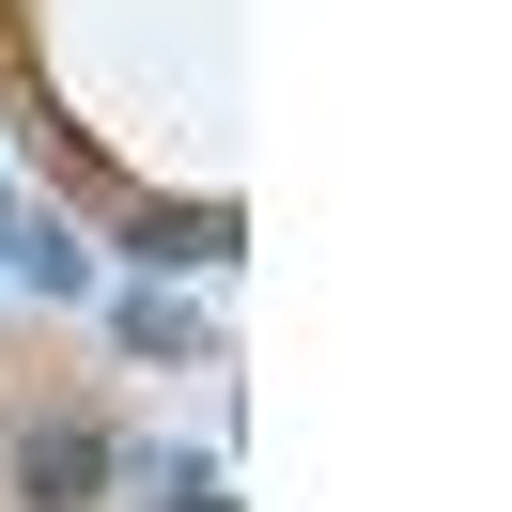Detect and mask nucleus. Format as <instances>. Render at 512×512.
Wrapping results in <instances>:
<instances>
[{"mask_svg": "<svg viewBox=\"0 0 512 512\" xmlns=\"http://www.w3.org/2000/svg\"><path fill=\"white\" fill-rule=\"evenodd\" d=\"M94 481H109V435H94V419H32V435H16V497H32V512H78Z\"/></svg>", "mask_w": 512, "mask_h": 512, "instance_id": "obj_1", "label": "nucleus"}]
</instances>
